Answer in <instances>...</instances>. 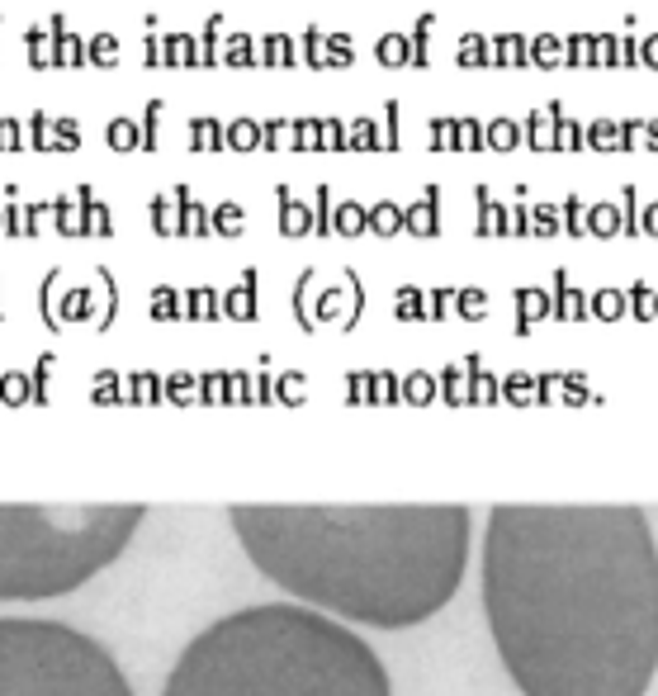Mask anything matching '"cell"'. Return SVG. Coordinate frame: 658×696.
Listing matches in <instances>:
<instances>
[{
  "label": "cell",
  "mask_w": 658,
  "mask_h": 696,
  "mask_svg": "<svg viewBox=\"0 0 658 696\" xmlns=\"http://www.w3.org/2000/svg\"><path fill=\"white\" fill-rule=\"evenodd\" d=\"M621 67H640V38L635 34L621 38Z\"/></svg>",
  "instance_id": "94428289"
},
{
  "label": "cell",
  "mask_w": 658,
  "mask_h": 696,
  "mask_svg": "<svg viewBox=\"0 0 658 696\" xmlns=\"http://www.w3.org/2000/svg\"><path fill=\"white\" fill-rule=\"evenodd\" d=\"M105 143L114 147V152H133V147H143V124L128 119V114H114L105 124Z\"/></svg>",
  "instance_id": "cb8c5ba5"
},
{
  "label": "cell",
  "mask_w": 658,
  "mask_h": 696,
  "mask_svg": "<svg viewBox=\"0 0 658 696\" xmlns=\"http://www.w3.org/2000/svg\"><path fill=\"white\" fill-rule=\"evenodd\" d=\"M24 147V124L15 114H0V152H19Z\"/></svg>",
  "instance_id": "db71d44e"
},
{
  "label": "cell",
  "mask_w": 658,
  "mask_h": 696,
  "mask_svg": "<svg viewBox=\"0 0 658 696\" xmlns=\"http://www.w3.org/2000/svg\"><path fill=\"white\" fill-rule=\"evenodd\" d=\"M24 53H29V67H38V72L57 67V34H53V24H29V29H24Z\"/></svg>",
  "instance_id": "4fadbf2b"
},
{
  "label": "cell",
  "mask_w": 658,
  "mask_h": 696,
  "mask_svg": "<svg viewBox=\"0 0 658 696\" xmlns=\"http://www.w3.org/2000/svg\"><path fill=\"white\" fill-rule=\"evenodd\" d=\"M374 57H379V67H412V38L403 29H389L374 38Z\"/></svg>",
  "instance_id": "e0dca14e"
},
{
  "label": "cell",
  "mask_w": 658,
  "mask_h": 696,
  "mask_svg": "<svg viewBox=\"0 0 658 696\" xmlns=\"http://www.w3.org/2000/svg\"><path fill=\"white\" fill-rule=\"evenodd\" d=\"M119 38L109 34V29H100V34H90V67H119Z\"/></svg>",
  "instance_id": "ab89813d"
},
{
  "label": "cell",
  "mask_w": 658,
  "mask_h": 696,
  "mask_svg": "<svg viewBox=\"0 0 658 696\" xmlns=\"http://www.w3.org/2000/svg\"><path fill=\"white\" fill-rule=\"evenodd\" d=\"M403 223H408V232H417V237H427V232L441 228V185H427L412 204H403Z\"/></svg>",
  "instance_id": "ba28073f"
},
{
  "label": "cell",
  "mask_w": 658,
  "mask_h": 696,
  "mask_svg": "<svg viewBox=\"0 0 658 696\" xmlns=\"http://www.w3.org/2000/svg\"><path fill=\"white\" fill-rule=\"evenodd\" d=\"M299 57H303V67H318V72H327V29L308 24L303 38H299Z\"/></svg>",
  "instance_id": "4dcf8cb0"
},
{
  "label": "cell",
  "mask_w": 658,
  "mask_h": 696,
  "mask_svg": "<svg viewBox=\"0 0 658 696\" xmlns=\"http://www.w3.org/2000/svg\"><path fill=\"white\" fill-rule=\"evenodd\" d=\"M261 147H266V152L294 147V119H261Z\"/></svg>",
  "instance_id": "74e56055"
},
{
  "label": "cell",
  "mask_w": 658,
  "mask_h": 696,
  "mask_svg": "<svg viewBox=\"0 0 658 696\" xmlns=\"http://www.w3.org/2000/svg\"><path fill=\"white\" fill-rule=\"evenodd\" d=\"M228 147L232 152H256L261 147V119H251V114L228 119Z\"/></svg>",
  "instance_id": "4316f807"
},
{
  "label": "cell",
  "mask_w": 658,
  "mask_h": 696,
  "mask_svg": "<svg viewBox=\"0 0 658 696\" xmlns=\"http://www.w3.org/2000/svg\"><path fill=\"white\" fill-rule=\"evenodd\" d=\"M346 138H351V147H356V152H374V147H384V128H379V119L360 114V119H351V124H346Z\"/></svg>",
  "instance_id": "f546056e"
},
{
  "label": "cell",
  "mask_w": 658,
  "mask_h": 696,
  "mask_svg": "<svg viewBox=\"0 0 658 696\" xmlns=\"http://www.w3.org/2000/svg\"><path fill=\"white\" fill-rule=\"evenodd\" d=\"M640 232H649V237H658V199H649L640 209Z\"/></svg>",
  "instance_id": "6125c7cd"
},
{
  "label": "cell",
  "mask_w": 658,
  "mask_h": 696,
  "mask_svg": "<svg viewBox=\"0 0 658 696\" xmlns=\"http://www.w3.org/2000/svg\"><path fill=\"white\" fill-rule=\"evenodd\" d=\"M143 67H166V38L157 34L143 38Z\"/></svg>",
  "instance_id": "9f6ffc18"
},
{
  "label": "cell",
  "mask_w": 658,
  "mask_h": 696,
  "mask_svg": "<svg viewBox=\"0 0 658 696\" xmlns=\"http://www.w3.org/2000/svg\"><path fill=\"white\" fill-rule=\"evenodd\" d=\"M57 34V67H86L90 62V38H81L76 29H67V19L53 15L48 19Z\"/></svg>",
  "instance_id": "7c38bea8"
},
{
  "label": "cell",
  "mask_w": 658,
  "mask_h": 696,
  "mask_svg": "<svg viewBox=\"0 0 658 696\" xmlns=\"http://www.w3.org/2000/svg\"><path fill=\"white\" fill-rule=\"evenodd\" d=\"M332 214H337V204H332V185L318 180V190H313V232H332Z\"/></svg>",
  "instance_id": "b9f144b4"
},
{
  "label": "cell",
  "mask_w": 658,
  "mask_h": 696,
  "mask_svg": "<svg viewBox=\"0 0 658 696\" xmlns=\"http://www.w3.org/2000/svg\"><path fill=\"white\" fill-rule=\"evenodd\" d=\"M0 228H5V209H0Z\"/></svg>",
  "instance_id": "e7e4bbea"
},
{
  "label": "cell",
  "mask_w": 658,
  "mask_h": 696,
  "mask_svg": "<svg viewBox=\"0 0 658 696\" xmlns=\"http://www.w3.org/2000/svg\"><path fill=\"white\" fill-rule=\"evenodd\" d=\"M483 147H488V119L464 114L460 119V152H483Z\"/></svg>",
  "instance_id": "ee69618b"
},
{
  "label": "cell",
  "mask_w": 658,
  "mask_h": 696,
  "mask_svg": "<svg viewBox=\"0 0 658 696\" xmlns=\"http://www.w3.org/2000/svg\"><path fill=\"white\" fill-rule=\"evenodd\" d=\"M76 204H81V214H86V232H114V214H109V204L95 199V190H90L86 180L76 185Z\"/></svg>",
  "instance_id": "603a6c76"
},
{
  "label": "cell",
  "mask_w": 658,
  "mask_h": 696,
  "mask_svg": "<svg viewBox=\"0 0 658 696\" xmlns=\"http://www.w3.org/2000/svg\"><path fill=\"white\" fill-rule=\"evenodd\" d=\"M53 214H57V228L62 232H86V214H81V204H72V195H57Z\"/></svg>",
  "instance_id": "f6af8a7d"
},
{
  "label": "cell",
  "mask_w": 658,
  "mask_h": 696,
  "mask_svg": "<svg viewBox=\"0 0 658 696\" xmlns=\"http://www.w3.org/2000/svg\"><path fill=\"white\" fill-rule=\"evenodd\" d=\"M640 67H654L658 72V29L640 38Z\"/></svg>",
  "instance_id": "91938a15"
},
{
  "label": "cell",
  "mask_w": 658,
  "mask_h": 696,
  "mask_svg": "<svg viewBox=\"0 0 658 696\" xmlns=\"http://www.w3.org/2000/svg\"><path fill=\"white\" fill-rule=\"evenodd\" d=\"M403 143V133H398V100L384 105V147H398Z\"/></svg>",
  "instance_id": "680465c9"
},
{
  "label": "cell",
  "mask_w": 658,
  "mask_h": 696,
  "mask_svg": "<svg viewBox=\"0 0 658 696\" xmlns=\"http://www.w3.org/2000/svg\"><path fill=\"white\" fill-rule=\"evenodd\" d=\"M346 147H351L346 124H341L337 114H327V119H322V152H346Z\"/></svg>",
  "instance_id": "f5cc1de1"
},
{
  "label": "cell",
  "mask_w": 658,
  "mask_h": 696,
  "mask_svg": "<svg viewBox=\"0 0 658 696\" xmlns=\"http://www.w3.org/2000/svg\"><path fill=\"white\" fill-rule=\"evenodd\" d=\"M493 48H498L502 67H512V72H526V67H531V38L521 34V29H502V34L493 38Z\"/></svg>",
  "instance_id": "2e32d148"
},
{
  "label": "cell",
  "mask_w": 658,
  "mask_h": 696,
  "mask_svg": "<svg viewBox=\"0 0 658 696\" xmlns=\"http://www.w3.org/2000/svg\"><path fill=\"white\" fill-rule=\"evenodd\" d=\"M587 147L592 152H621V119H592L587 124Z\"/></svg>",
  "instance_id": "836d02e7"
},
{
  "label": "cell",
  "mask_w": 658,
  "mask_h": 696,
  "mask_svg": "<svg viewBox=\"0 0 658 696\" xmlns=\"http://www.w3.org/2000/svg\"><path fill=\"white\" fill-rule=\"evenodd\" d=\"M649 152V119H621V152Z\"/></svg>",
  "instance_id": "c3c4849f"
},
{
  "label": "cell",
  "mask_w": 658,
  "mask_h": 696,
  "mask_svg": "<svg viewBox=\"0 0 658 696\" xmlns=\"http://www.w3.org/2000/svg\"><path fill=\"white\" fill-rule=\"evenodd\" d=\"M625 228L621 218V204L616 199H597L592 209H587V232H597V237H616Z\"/></svg>",
  "instance_id": "d4e9b609"
},
{
  "label": "cell",
  "mask_w": 658,
  "mask_h": 696,
  "mask_svg": "<svg viewBox=\"0 0 658 696\" xmlns=\"http://www.w3.org/2000/svg\"><path fill=\"white\" fill-rule=\"evenodd\" d=\"M408 223H403V204H393V199H374L370 204V232H379V237H389V232H403Z\"/></svg>",
  "instance_id": "f1b7e54d"
},
{
  "label": "cell",
  "mask_w": 658,
  "mask_h": 696,
  "mask_svg": "<svg viewBox=\"0 0 658 696\" xmlns=\"http://www.w3.org/2000/svg\"><path fill=\"white\" fill-rule=\"evenodd\" d=\"M502 232H531V204H526V195H516V204H507V228Z\"/></svg>",
  "instance_id": "11a10c76"
},
{
  "label": "cell",
  "mask_w": 658,
  "mask_h": 696,
  "mask_svg": "<svg viewBox=\"0 0 658 696\" xmlns=\"http://www.w3.org/2000/svg\"><path fill=\"white\" fill-rule=\"evenodd\" d=\"M275 204H280V232L299 237V232H313V204H303L285 180L275 185Z\"/></svg>",
  "instance_id": "30bf717a"
},
{
  "label": "cell",
  "mask_w": 658,
  "mask_h": 696,
  "mask_svg": "<svg viewBox=\"0 0 658 696\" xmlns=\"http://www.w3.org/2000/svg\"><path fill=\"white\" fill-rule=\"evenodd\" d=\"M616 199H621V218H625L621 232H635V228H640V190H635V180H625Z\"/></svg>",
  "instance_id": "f907efd6"
},
{
  "label": "cell",
  "mask_w": 658,
  "mask_h": 696,
  "mask_svg": "<svg viewBox=\"0 0 658 696\" xmlns=\"http://www.w3.org/2000/svg\"><path fill=\"white\" fill-rule=\"evenodd\" d=\"M180 218H185V232H195V237L214 232V209H209V204H199L190 190H185V204H180Z\"/></svg>",
  "instance_id": "d590c367"
},
{
  "label": "cell",
  "mask_w": 658,
  "mask_h": 696,
  "mask_svg": "<svg viewBox=\"0 0 658 696\" xmlns=\"http://www.w3.org/2000/svg\"><path fill=\"white\" fill-rule=\"evenodd\" d=\"M143 507H5L0 602H43L90 583L128 550Z\"/></svg>",
  "instance_id": "277c9868"
},
{
  "label": "cell",
  "mask_w": 658,
  "mask_h": 696,
  "mask_svg": "<svg viewBox=\"0 0 658 696\" xmlns=\"http://www.w3.org/2000/svg\"><path fill=\"white\" fill-rule=\"evenodd\" d=\"M232 531L270 583L379 630L436 616L469 564V507H232Z\"/></svg>",
  "instance_id": "7a4b0ae2"
},
{
  "label": "cell",
  "mask_w": 658,
  "mask_h": 696,
  "mask_svg": "<svg viewBox=\"0 0 658 696\" xmlns=\"http://www.w3.org/2000/svg\"><path fill=\"white\" fill-rule=\"evenodd\" d=\"M294 152H322V119L313 114L294 119Z\"/></svg>",
  "instance_id": "60d3db41"
},
{
  "label": "cell",
  "mask_w": 658,
  "mask_h": 696,
  "mask_svg": "<svg viewBox=\"0 0 658 696\" xmlns=\"http://www.w3.org/2000/svg\"><path fill=\"white\" fill-rule=\"evenodd\" d=\"M455 67H464V72L502 67V62H498V48H493V38H483L479 29H464L460 43H455Z\"/></svg>",
  "instance_id": "9c48e42d"
},
{
  "label": "cell",
  "mask_w": 658,
  "mask_h": 696,
  "mask_svg": "<svg viewBox=\"0 0 658 696\" xmlns=\"http://www.w3.org/2000/svg\"><path fill=\"white\" fill-rule=\"evenodd\" d=\"M166 67H199V38L190 29H171L166 34Z\"/></svg>",
  "instance_id": "ffe728a7"
},
{
  "label": "cell",
  "mask_w": 658,
  "mask_h": 696,
  "mask_svg": "<svg viewBox=\"0 0 658 696\" xmlns=\"http://www.w3.org/2000/svg\"><path fill=\"white\" fill-rule=\"evenodd\" d=\"M185 180H180L176 190H166V195H152V204H147V214H152V228L157 232H185V218H180V204H185Z\"/></svg>",
  "instance_id": "8fae6325"
},
{
  "label": "cell",
  "mask_w": 658,
  "mask_h": 696,
  "mask_svg": "<svg viewBox=\"0 0 658 696\" xmlns=\"http://www.w3.org/2000/svg\"><path fill=\"white\" fill-rule=\"evenodd\" d=\"M199 67H223V15H209L199 29Z\"/></svg>",
  "instance_id": "44dd1931"
},
{
  "label": "cell",
  "mask_w": 658,
  "mask_h": 696,
  "mask_svg": "<svg viewBox=\"0 0 658 696\" xmlns=\"http://www.w3.org/2000/svg\"><path fill=\"white\" fill-rule=\"evenodd\" d=\"M474 204H479V232H502L507 228V204H498V195H493L488 180L474 185Z\"/></svg>",
  "instance_id": "ac0fdd59"
},
{
  "label": "cell",
  "mask_w": 658,
  "mask_h": 696,
  "mask_svg": "<svg viewBox=\"0 0 658 696\" xmlns=\"http://www.w3.org/2000/svg\"><path fill=\"white\" fill-rule=\"evenodd\" d=\"M24 147L53 152V114H48V109H34V114H29V124H24Z\"/></svg>",
  "instance_id": "d6a6232c"
},
{
  "label": "cell",
  "mask_w": 658,
  "mask_h": 696,
  "mask_svg": "<svg viewBox=\"0 0 658 696\" xmlns=\"http://www.w3.org/2000/svg\"><path fill=\"white\" fill-rule=\"evenodd\" d=\"M299 43L285 29H266L256 38V67H299Z\"/></svg>",
  "instance_id": "52a82bcc"
},
{
  "label": "cell",
  "mask_w": 658,
  "mask_h": 696,
  "mask_svg": "<svg viewBox=\"0 0 658 696\" xmlns=\"http://www.w3.org/2000/svg\"><path fill=\"white\" fill-rule=\"evenodd\" d=\"M161 696H393L389 668L351 625L266 602L204 625Z\"/></svg>",
  "instance_id": "3957f363"
},
{
  "label": "cell",
  "mask_w": 658,
  "mask_h": 696,
  "mask_svg": "<svg viewBox=\"0 0 658 696\" xmlns=\"http://www.w3.org/2000/svg\"><path fill=\"white\" fill-rule=\"evenodd\" d=\"M483 611L521 696H644L658 668V545L640 507L502 502Z\"/></svg>",
  "instance_id": "6da1fadb"
},
{
  "label": "cell",
  "mask_w": 658,
  "mask_h": 696,
  "mask_svg": "<svg viewBox=\"0 0 658 696\" xmlns=\"http://www.w3.org/2000/svg\"><path fill=\"white\" fill-rule=\"evenodd\" d=\"M488 147H493V152H516V147H526V128H521V119H512V114L488 119Z\"/></svg>",
  "instance_id": "d6986e66"
},
{
  "label": "cell",
  "mask_w": 658,
  "mask_h": 696,
  "mask_svg": "<svg viewBox=\"0 0 658 696\" xmlns=\"http://www.w3.org/2000/svg\"><path fill=\"white\" fill-rule=\"evenodd\" d=\"M0 696H133V687L86 630L0 616Z\"/></svg>",
  "instance_id": "5b68a950"
},
{
  "label": "cell",
  "mask_w": 658,
  "mask_h": 696,
  "mask_svg": "<svg viewBox=\"0 0 658 696\" xmlns=\"http://www.w3.org/2000/svg\"><path fill=\"white\" fill-rule=\"evenodd\" d=\"M81 147V119H53V152H76Z\"/></svg>",
  "instance_id": "7dc6e473"
},
{
  "label": "cell",
  "mask_w": 658,
  "mask_h": 696,
  "mask_svg": "<svg viewBox=\"0 0 658 696\" xmlns=\"http://www.w3.org/2000/svg\"><path fill=\"white\" fill-rule=\"evenodd\" d=\"M616 62H621V38L602 29L592 38V72H616Z\"/></svg>",
  "instance_id": "8d00e7d4"
},
{
  "label": "cell",
  "mask_w": 658,
  "mask_h": 696,
  "mask_svg": "<svg viewBox=\"0 0 658 696\" xmlns=\"http://www.w3.org/2000/svg\"><path fill=\"white\" fill-rule=\"evenodd\" d=\"M427 133H431V147H436V152H460V119L436 114V119L427 124Z\"/></svg>",
  "instance_id": "f35d334b"
},
{
  "label": "cell",
  "mask_w": 658,
  "mask_h": 696,
  "mask_svg": "<svg viewBox=\"0 0 658 696\" xmlns=\"http://www.w3.org/2000/svg\"><path fill=\"white\" fill-rule=\"evenodd\" d=\"M185 133H190V147H195V152H223V147H228V124H218L214 114H195V119L185 124Z\"/></svg>",
  "instance_id": "5bb4252c"
},
{
  "label": "cell",
  "mask_w": 658,
  "mask_h": 696,
  "mask_svg": "<svg viewBox=\"0 0 658 696\" xmlns=\"http://www.w3.org/2000/svg\"><path fill=\"white\" fill-rule=\"evenodd\" d=\"M587 209H592V204H583L578 195H564V204H559V214H564V228H569L573 237H583V232H587Z\"/></svg>",
  "instance_id": "681fc988"
},
{
  "label": "cell",
  "mask_w": 658,
  "mask_h": 696,
  "mask_svg": "<svg viewBox=\"0 0 658 696\" xmlns=\"http://www.w3.org/2000/svg\"><path fill=\"white\" fill-rule=\"evenodd\" d=\"M592 29H573L569 38H564V48H569V53H564V67H573V72H587V67H592Z\"/></svg>",
  "instance_id": "e575fe53"
},
{
  "label": "cell",
  "mask_w": 658,
  "mask_h": 696,
  "mask_svg": "<svg viewBox=\"0 0 658 696\" xmlns=\"http://www.w3.org/2000/svg\"><path fill=\"white\" fill-rule=\"evenodd\" d=\"M370 228V204H360V199H341L337 214H332V232H346V237H356V232Z\"/></svg>",
  "instance_id": "484cf974"
},
{
  "label": "cell",
  "mask_w": 658,
  "mask_h": 696,
  "mask_svg": "<svg viewBox=\"0 0 658 696\" xmlns=\"http://www.w3.org/2000/svg\"><path fill=\"white\" fill-rule=\"evenodd\" d=\"M223 67H237V72L256 67V38H251L247 29H232V34L223 38Z\"/></svg>",
  "instance_id": "7402d4cb"
},
{
  "label": "cell",
  "mask_w": 658,
  "mask_h": 696,
  "mask_svg": "<svg viewBox=\"0 0 658 696\" xmlns=\"http://www.w3.org/2000/svg\"><path fill=\"white\" fill-rule=\"evenodd\" d=\"M341 67H356V38L346 29H327V72H341Z\"/></svg>",
  "instance_id": "83f0119b"
},
{
  "label": "cell",
  "mask_w": 658,
  "mask_h": 696,
  "mask_svg": "<svg viewBox=\"0 0 658 696\" xmlns=\"http://www.w3.org/2000/svg\"><path fill=\"white\" fill-rule=\"evenodd\" d=\"M161 114H166V105L161 100H147V109H143V152H157L161 147Z\"/></svg>",
  "instance_id": "7bdbcfd3"
},
{
  "label": "cell",
  "mask_w": 658,
  "mask_h": 696,
  "mask_svg": "<svg viewBox=\"0 0 658 696\" xmlns=\"http://www.w3.org/2000/svg\"><path fill=\"white\" fill-rule=\"evenodd\" d=\"M559 114H564V105H559V100H545V105H535L531 114L521 119V128H526V147H531V152H554Z\"/></svg>",
  "instance_id": "8992f818"
},
{
  "label": "cell",
  "mask_w": 658,
  "mask_h": 696,
  "mask_svg": "<svg viewBox=\"0 0 658 696\" xmlns=\"http://www.w3.org/2000/svg\"><path fill=\"white\" fill-rule=\"evenodd\" d=\"M5 232H34V223H29V209H24V204H5Z\"/></svg>",
  "instance_id": "6f0895ef"
},
{
  "label": "cell",
  "mask_w": 658,
  "mask_h": 696,
  "mask_svg": "<svg viewBox=\"0 0 658 696\" xmlns=\"http://www.w3.org/2000/svg\"><path fill=\"white\" fill-rule=\"evenodd\" d=\"M564 34H554V29H540V34H531V67H540V72H559L564 67Z\"/></svg>",
  "instance_id": "9a60e30c"
},
{
  "label": "cell",
  "mask_w": 658,
  "mask_h": 696,
  "mask_svg": "<svg viewBox=\"0 0 658 696\" xmlns=\"http://www.w3.org/2000/svg\"><path fill=\"white\" fill-rule=\"evenodd\" d=\"M242 204L237 199H223V204H214V232H242Z\"/></svg>",
  "instance_id": "816d5d0a"
},
{
  "label": "cell",
  "mask_w": 658,
  "mask_h": 696,
  "mask_svg": "<svg viewBox=\"0 0 658 696\" xmlns=\"http://www.w3.org/2000/svg\"><path fill=\"white\" fill-rule=\"evenodd\" d=\"M649 152H658V119H649Z\"/></svg>",
  "instance_id": "be15d7a7"
},
{
  "label": "cell",
  "mask_w": 658,
  "mask_h": 696,
  "mask_svg": "<svg viewBox=\"0 0 658 696\" xmlns=\"http://www.w3.org/2000/svg\"><path fill=\"white\" fill-rule=\"evenodd\" d=\"M559 204H550V199H540V204H531V232H540V237H550V232H559L564 223H559Z\"/></svg>",
  "instance_id": "bcb514c9"
},
{
  "label": "cell",
  "mask_w": 658,
  "mask_h": 696,
  "mask_svg": "<svg viewBox=\"0 0 658 696\" xmlns=\"http://www.w3.org/2000/svg\"><path fill=\"white\" fill-rule=\"evenodd\" d=\"M587 147V124H578L569 109L559 114V128H554V152H583Z\"/></svg>",
  "instance_id": "1f68e13d"
}]
</instances>
